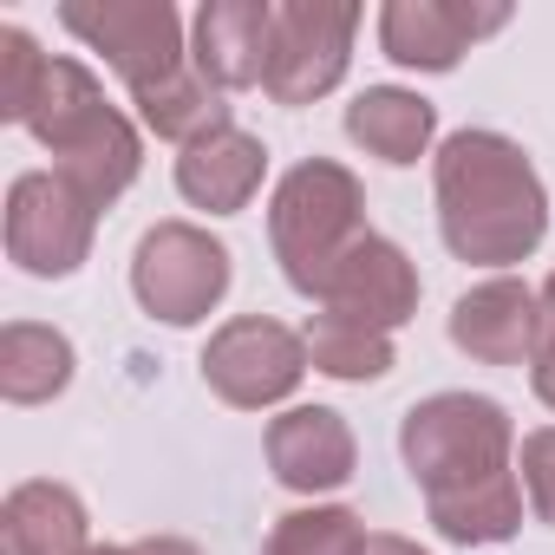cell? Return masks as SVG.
I'll return each mask as SVG.
<instances>
[{
  "instance_id": "obj_18",
  "label": "cell",
  "mask_w": 555,
  "mask_h": 555,
  "mask_svg": "<svg viewBox=\"0 0 555 555\" xmlns=\"http://www.w3.org/2000/svg\"><path fill=\"white\" fill-rule=\"evenodd\" d=\"M73 386V340L40 321H14L0 334V392L8 405H47Z\"/></svg>"
},
{
  "instance_id": "obj_26",
  "label": "cell",
  "mask_w": 555,
  "mask_h": 555,
  "mask_svg": "<svg viewBox=\"0 0 555 555\" xmlns=\"http://www.w3.org/2000/svg\"><path fill=\"white\" fill-rule=\"evenodd\" d=\"M131 555H203V548L183 535H144V542H131Z\"/></svg>"
},
{
  "instance_id": "obj_7",
  "label": "cell",
  "mask_w": 555,
  "mask_h": 555,
  "mask_svg": "<svg viewBox=\"0 0 555 555\" xmlns=\"http://www.w3.org/2000/svg\"><path fill=\"white\" fill-rule=\"evenodd\" d=\"M360 34V8L340 0H288L274 8V53L261 92L274 105H314L347 79V53Z\"/></svg>"
},
{
  "instance_id": "obj_9",
  "label": "cell",
  "mask_w": 555,
  "mask_h": 555,
  "mask_svg": "<svg viewBox=\"0 0 555 555\" xmlns=\"http://www.w3.org/2000/svg\"><path fill=\"white\" fill-rule=\"evenodd\" d=\"M92 222L99 209L60 170H27L8 190V255L40 282L79 274V261L92 255Z\"/></svg>"
},
{
  "instance_id": "obj_12",
  "label": "cell",
  "mask_w": 555,
  "mask_h": 555,
  "mask_svg": "<svg viewBox=\"0 0 555 555\" xmlns=\"http://www.w3.org/2000/svg\"><path fill=\"white\" fill-rule=\"evenodd\" d=\"M353 464H360V444L334 405H295L268 425V470H274V483H288L301 496L340 490L353 477Z\"/></svg>"
},
{
  "instance_id": "obj_16",
  "label": "cell",
  "mask_w": 555,
  "mask_h": 555,
  "mask_svg": "<svg viewBox=\"0 0 555 555\" xmlns=\"http://www.w3.org/2000/svg\"><path fill=\"white\" fill-rule=\"evenodd\" d=\"M0 548L8 555H86V503L53 483V477H34L21 490H8L0 503Z\"/></svg>"
},
{
  "instance_id": "obj_3",
  "label": "cell",
  "mask_w": 555,
  "mask_h": 555,
  "mask_svg": "<svg viewBox=\"0 0 555 555\" xmlns=\"http://www.w3.org/2000/svg\"><path fill=\"white\" fill-rule=\"evenodd\" d=\"M268 235H274V261L282 274L321 301L334 261L366 235V196H360V177L347 164H327V157H308L282 177L268 203Z\"/></svg>"
},
{
  "instance_id": "obj_28",
  "label": "cell",
  "mask_w": 555,
  "mask_h": 555,
  "mask_svg": "<svg viewBox=\"0 0 555 555\" xmlns=\"http://www.w3.org/2000/svg\"><path fill=\"white\" fill-rule=\"evenodd\" d=\"M535 308H542V334H535V340H555V274H548V282H542Z\"/></svg>"
},
{
  "instance_id": "obj_25",
  "label": "cell",
  "mask_w": 555,
  "mask_h": 555,
  "mask_svg": "<svg viewBox=\"0 0 555 555\" xmlns=\"http://www.w3.org/2000/svg\"><path fill=\"white\" fill-rule=\"evenodd\" d=\"M529 379H535V399L555 412V340H535V353H529Z\"/></svg>"
},
{
  "instance_id": "obj_5",
  "label": "cell",
  "mask_w": 555,
  "mask_h": 555,
  "mask_svg": "<svg viewBox=\"0 0 555 555\" xmlns=\"http://www.w3.org/2000/svg\"><path fill=\"white\" fill-rule=\"evenodd\" d=\"M131 295L164 327H196L229 295V248L196 222H157L131 255Z\"/></svg>"
},
{
  "instance_id": "obj_29",
  "label": "cell",
  "mask_w": 555,
  "mask_h": 555,
  "mask_svg": "<svg viewBox=\"0 0 555 555\" xmlns=\"http://www.w3.org/2000/svg\"><path fill=\"white\" fill-rule=\"evenodd\" d=\"M86 555H131V548H86Z\"/></svg>"
},
{
  "instance_id": "obj_6",
  "label": "cell",
  "mask_w": 555,
  "mask_h": 555,
  "mask_svg": "<svg viewBox=\"0 0 555 555\" xmlns=\"http://www.w3.org/2000/svg\"><path fill=\"white\" fill-rule=\"evenodd\" d=\"M60 27L105 53V66L131 92L183 73V21L170 0H73V8H60Z\"/></svg>"
},
{
  "instance_id": "obj_4",
  "label": "cell",
  "mask_w": 555,
  "mask_h": 555,
  "mask_svg": "<svg viewBox=\"0 0 555 555\" xmlns=\"http://www.w3.org/2000/svg\"><path fill=\"white\" fill-rule=\"evenodd\" d=\"M399 451H405V470L425 496H451V490H470V483L509 470L516 425L483 392H438V399L405 412Z\"/></svg>"
},
{
  "instance_id": "obj_13",
  "label": "cell",
  "mask_w": 555,
  "mask_h": 555,
  "mask_svg": "<svg viewBox=\"0 0 555 555\" xmlns=\"http://www.w3.org/2000/svg\"><path fill=\"white\" fill-rule=\"evenodd\" d=\"M196 73L216 92H248L268 79V53H274V8L268 0H209L196 14Z\"/></svg>"
},
{
  "instance_id": "obj_1",
  "label": "cell",
  "mask_w": 555,
  "mask_h": 555,
  "mask_svg": "<svg viewBox=\"0 0 555 555\" xmlns=\"http://www.w3.org/2000/svg\"><path fill=\"white\" fill-rule=\"evenodd\" d=\"M438 229L457 261L509 268L542 248L548 196L522 144L503 131H457L438 151Z\"/></svg>"
},
{
  "instance_id": "obj_19",
  "label": "cell",
  "mask_w": 555,
  "mask_h": 555,
  "mask_svg": "<svg viewBox=\"0 0 555 555\" xmlns=\"http://www.w3.org/2000/svg\"><path fill=\"white\" fill-rule=\"evenodd\" d=\"M131 105H138V118H144L157 138H170V144H183V151L229 125L222 92H216L196 66H183V73H170V79H157V86L131 92Z\"/></svg>"
},
{
  "instance_id": "obj_8",
  "label": "cell",
  "mask_w": 555,
  "mask_h": 555,
  "mask_svg": "<svg viewBox=\"0 0 555 555\" xmlns=\"http://www.w3.org/2000/svg\"><path fill=\"white\" fill-rule=\"evenodd\" d=\"M308 373V340L268 314H242L229 327L209 334L203 347V379L222 405L235 412H261V405H282Z\"/></svg>"
},
{
  "instance_id": "obj_20",
  "label": "cell",
  "mask_w": 555,
  "mask_h": 555,
  "mask_svg": "<svg viewBox=\"0 0 555 555\" xmlns=\"http://www.w3.org/2000/svg\"><path fill=\"white\" fill-rule=\"evenodd\" d=\"M431 503V522L444 542H464V548H483V542H509L516 522H522V483L516 470L503 477H483L470 490H451V496H425Z\"/></svg>"
},
{
  "instance_id": "obj_21",
  "label": "cell",
  "mask_w": 555,
  "mask_h": 555,
  "mask_svg": "<svg viewBox=\"0 0 555 555\" xmlns=\"http://www.w3.org/2000/svg\"><path fill=\"white\" fill-rule=\"evenodd\" d=\"M308 366L327 373V379H347V386H366V379H386L392 373V334H373L360 321H340V314H314L308 321Z\"/></svg>"
},
{
  "instance_id": "obj_15",
  "label": "cell",
  "mask_w": 555,
  "mask_h": 555,
  "mask_svg": "<svg viewBox=\"0 0 555 555\" xmlns=\"http://www.w3.org/2000/svg\"><path fill=\"white\" fill-rule=\"evenodd\" d=\"M261 170H268L261 138L222 125V131H209L203 144H190V151L177 157V190H183L196 209H209V216H235V209L255 203Z\"/></svg>"
},
{
  "instance_id": "obj_11",
  "label": "cell",
  "mask_w": 555,
  "mask_h": 555,
  "mask_svg": "<svg viewBox=\"0 0 555 555\" xmlns=\"http://www.w3.org/2000/svg\"><path fill=\"white\" fill-rule=\"evenodd\" d=\"M509 8H464V0H386L379 47L412 73H451L483 34H496Z\"/></svg>"
},
{
  "instance_id": "obj_14",
  "label": "cell",
  "mask_w": 555,
  "mask_h": 555,
  "mask_svg": "<svg viewBox=\"0 0 555 555\" xmlns=\"http://www.w3.org/2000/svg\"><path fill=\"white\" fill-rule=\"evenodd\" d=\"M535 334H542L535 288L509 282V274L470 288V295L451 308V340H457V353H470L477 366H522V360L535 353Z\"/></svg>"
},
{
  "instance_id": "obj_23",
  "label": "cell",
  "mask_w": 555,
  "mask_h": 555,
  "mask_svg": "<svg viewBox=\"0 0 555 555\" xmlns=\"http://www.w3.org/2000/svg\"><path fill=\"white\" fill-rule=\"evenodd\" d=\"M47 53L34 47V34H21V27H0V118H14V125H27V112H34V99H40V79H47Z\"/></svg>"
},
{
  "instance_id": "obj_10",
  "label": "cell",
  "mask_w": 555,
  "mask_h": 555,
  "mask_svg": "<svg viewBox=\"0 0 555 555\" xmlns=\"http://www.w3.org/2000/svg\"><path fill=\"white\" fill-rule=\"evenodd\" d=\"M321 308L340 314V321H360L373 334H392V327H405L418 314V268H412V255L399 242H386V235L366 229L334 261L327 288H321Z\"/></svg>"
},
{
  "instance_id": "obj_17",
  "label": "cell",
  "mask_w": 555,
  "mask_h": 555,
  "mask_svg": "<svg viewBox=\"0 0 555 555\" xmlns=\"http://www.w3.org/2000/svg\"><path fill=\"white\" fill-rule=\"evenodd\" d=\"M431 131H438L431 99L399 92V86H373V92H360L347 105V138L366 157H379V164H418L425 144H431Z\"/></svg>"
},
{
  "instance_id": "obj_24",
  "label": "cell",
  "mask_w": 555,
  "mask_h": 555,
  "mask_svg": "<svg viewBox=\"0 0 555 555\" xmlns=\"http://www.w3.org/2000/svg\"><path fill=\"white\" fill-rule=\"evenodd\" d=\"M522 490H529L535 516L555 522V425H542V431L522 438Z\"/></svg>"
},
{
  "instance_id": "obj_2",
  "label": "cell",
  "mask_w": 555,
  "mask_h": 555,
  "mask_svg": "<svg viewBox=\"0 0 555 555\" xmlns=\"http://www.w3.org/2000/svg\"><path fill=\"white\" fill-rule=\"evenodd\" d=\"M27 131L53 151V170L92 203L112 209L144 164V144L131 131V118L118 105H105V86L79 66V60H53L40 79V99L27 112Z\"/></svg>"
},
{
  "instance_id": "obj_22",
  "label": "cell",
  "mask_w": 555,
  "mask_h": 555,
  "mask_svg": "<svg viewBox=\"0 0 555 555\" xmlns=\"http://www.w3.org/2000/svg\"><path fill=\"white\" fill-rule=\"evenodd\" d=\"M360 542H366V529H360L353 509L314 503V509H288L282 522H274L261 555H360Z\"/></svg>"
},
{
  "instance_id": "obj_27",
  "label": "cell",
  "mask_w": 555,
  "mask_h": 555,
  "mask_svg": "<svg viewBox=\"0 0 555 555\" xmlns=\"http://www.w3.org/2000/svg\"><path fill=\"white\" fill-rule=\"evenodd\" d=\"M360 555H425L418 542H405V535H366L360 542Z\"/></svg>"
}]
</instances>
